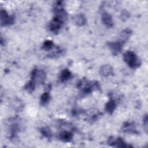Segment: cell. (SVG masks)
I'll return each mask as SVG.
<instances>
[{"label":"cell","mask_w":148,"mask_h":148,"mask_svg":"<svg viewBox=\"0 0 148 148\" xmlns=\"http://www.w3.org/2000/svg\"><path fill=\"white\" fill-rule=\"evenodd\" d=\"M143 126L146 130V132H147V115H145V116L143 117Z\"/></svg>","instance_id":"19"},{"label":"cell","mask_w":148,"mask_h":148,"mask_svg":"<svg viewBox=\"0 0 148 148\" xmlns=\"http://www.w3.org/2000/svg\"><path fill=\"white\" fill-rule=\"evenodd\" d=\"M73 136V134L71 132L64 131L60 134L59 138L64 142H69L72 140Z\"/></svg>","instance_id":"9"},{"label":"cell","mask_w":148,"mask_h":148,"mask_svg":"<svg viewBox=\"0 0 148 148\" xmlns=\"http://www.w3.org/2000/svg\"><path fill=\"white\" fill-rule=\"evenodd\" d=\"M64 22V21L60 18L54 16L49 25L50 31L55 34H57L59 32Z\"/></svg>","instance_id":"2"},{"label":"cell","mask_w":148,"mask_h":148,"mask_svg":"<svg viewBox=\"0 0 148 148\" xmlns=\"http://www.w3.org/2000/svg\"><path fill=\"white\" fill-rule=\"evenodd\" d=\"M72 77V73L68 69H64L60 74V79L62 82H66L70 79Z\"/></svg>","instance_id":"11"},{"label":"cell","mask_w":148,"mask_h":148,"mask_svg":"<svg viewBox=\"0 0 148 148\" xmlns=\"http://www.w3.org/2000/svg\"><path fill=\"white\" fill-rule=\"evenodd\" d=\"M123 59L128 66L133 69L137 68L141 65V61L132 51H127L123 54Z\"/></svg>","instance_id":"1"},{"label":"cell","mask_w":148,"mask_h":148,"mask_svg":"<svg viewBox=\"0 0 148 148\" xmlns=\"http://www.w3.org/2000/svg\"><path fill=\"white\" fill-rule=\"evenodd\" d=\"M40 132L42 134V135L44 136L45 137H46L47 138H50L51 137V135H52L51 131L49 127H42L40 130Z\"/></svg>","instance_id":"16"},{"label":"cell","mask_w":148,"mask_h":148,"mask_svg":"<svg viewBox=\"0 0 148 148\" xmlns=\"http://www.w3.org/2000/svg\"><path fill=\"white\" fill-rule=\"evenodd\" d=\"M14 22V17L9 16L5 10H1V26H6L12 25Z\"/></svg>","instance_id":"5"},{"label":"cell","mask_w":148,"mask_h":148,"mask_svg":"<svg viewBox=\"0 0 148 148\" xmlns=\"http://www.w3.org/2000/svg\"><path fill=\"white\" fill-rule=\"evenodd\" d=\"M51 98L49 92H46L42 94L40 97V103L42 105H46L50 101Z\"/></svg>","instance_id":"14"},{"label":"cell","mask_w":148,"mask_h":148,"mask_svg":"<svg viewBox=\"0 0 148 148\" xmlns=\"http://www.w3.org/2000/svg\"><path fill=\"white\" fill-rule=\"evenodd\" d=\"M99 73L103 77H108L113 74V70L110 65H103L99 69Z\"/></svg>","instance_id":"7"},{"label":"cell","mask_w":148,"mask_h":148,"mask_svg":"<svg viewBox=\"0 0 148 148\" xmlns=\"http://www.w3.org/2000/svg\"><path fill=\"white\" fill-rule=\"evenodd\" d=\"M116 108V103L114 100L111 99L105 105V110L109 114H112Z\"/></svg>","instance_id":"12"},{"label":"cell","mask_w":148,"mask_h":148,"mask_svg":"<svg viewBox=\"0 0 148 148\" xmlns=\"http://www.w3.org/2000/svg\"><path fill=\"white\" fill-rule=\"evenodd\" d=\"M122 130L123 132L129 134H135L137 133L135 124L133 123L130 122H125L122 127Z\"/></svg>","instance_id":"8"},{"label":"cell","mask_w":148,"mask_h":148,"mask_svg":"<svg viewBox=\"0 0 148 148\" xmlns=\"http://www.w3.org/2000/svg\"><path fill=\"white\" fill-rule=\"evenodd\" d=\"M108 143L109 145L117 147H132L131 145L126 143L124 140L121 138H113L112 136L108 139Z\"/></svg>","instance_id":"3"},{"label":"cell","mask_w":148,"mask_h":148,"mask_svg":"<svg viewBox=\"0 0 148 148\" xmlns=\"http://www.w3.org/2000/svg\"><path fill=\"white\" fill-rule=\"evenodd\" d=\"M124 44V43L121 42L120 40L116 41V42H108L107 43L108 47L111 50L112 54L115 56L117 55L119 53L121 52Z\"/></svg>","instance_id":"4"},{"label":"cell","mask_w":148,"mask_h":148,"mask_svg":"<svg viewBox=\"0 0 148 148\" xmlns=\"http://www.w3.org/2000/svg\"><path fill=\"white\" fill-rule=\"evenodd\" d=\"M35 87H36V83L34 81L31 80L25 85L24 88L27 91L29 92H32L34 91Z\"/></svg>","instance_id":"15"},{"label":"cell","mask_w":148,"mask_h":148,"mask_svg":"<svg viewBox=\"0 0 148 148\" xmlns=\"http://www.w3.org/2000/svg\"><path fill=\"white\" fill-rule=\"evenodd\" d=\"M130 17V13L127 10H123L120 15V18L123 21H125Z\"/></svg>","instance_id":"18"},{"label":"cell","mask_w":148,"mask_h":148,"mask_svg":"<svg viewBox=\"0 0 148 148\" xmlns=\"http://www.w3.org/2000/svg\"><path fill=\"white\" fill-rule=\"evenodd\" d=\"M131 33H132L130 29H125L123 30L120 34V38L119 40L125 43V42L130 37Z\"/></svg>","instance_id":"13"},{"label":"cell","mask_w":148,"mask_h":148,"mask_svg":"<svg viewBox=\"0 0 148 148\" xmlns=\"http://www.w3.org/2000/svg\"><path fill=\"white\" fill-rule=\"evenodd\" d=\"M74 22L78 26H83L86 24L87 20L86 17L83 14H79L74 17Z\"/></svg>","instance_id":"10"},{"label":"cell","mask_w":148,"mask_h":148,"mask_svg":"<svg viewBox=\"0 0 148 148\" xmlns=\"http://www.w3.org/2000/svg\"><path fill=\"white\" fill-rule=\"evenodd\" d=\"M101 19L103 24L107 27H112L113 25L112 16L105 10H102L101 13Z\"/></svg>","instance_id":"6"},{"label":"cell","mask_w":148,"mask_h":148,"mask_svg":"<svg viewBox=\"0 0 148 148\" xmlns=\"http://www.w3.org/2000/svg\"><path fill=\"white\" fill-rule=\"evenodd\" d=\"M53 47V42L51 40H46L43 45H42V49L45 50H50Z\"/></svg>","instance_id":"17"}]
</instances>
